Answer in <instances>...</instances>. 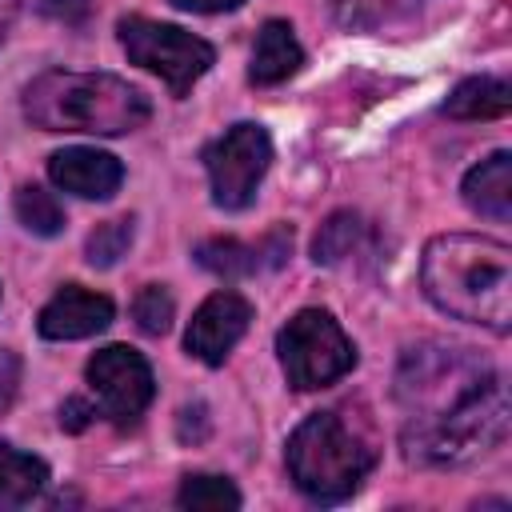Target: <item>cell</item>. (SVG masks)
<instances>
[{
    "label": "cell",
    "instance_id": "cell-1",
    "mask_svg": "<svg viewBox=\"0 0 512 512\" xmlns=\"http://www.w3.org/2000/svg\"><path fill=\"white\" fill-rule=\"evenodd\" d=\"M404 452L424 468H460L488 456L508 432L504 376L472 348L420 344L396 372Z\"/></svg>",
    "mask_w": 512,
    "mask_h": 512
},
{
    "label": "cell",
    "instance_id": "cell-2",
    "mask_svg": "<svg viewBox=\"0 0 512 512\" xmlns=\"http://www.w3.org/2000/svg\"><path fill=\"white\" fill-rule=\"evenodd\" d=\"M420 280L428 300L456 316L508 332L512 324V252L500 240L448 232L424 248Z\"/></svg>",
    "mask_w": 512,
    "mask_h": 512
},
{
    "label": "cell",
    "instance_id": "cell-3",
    "mask_svg": "<svg viewBox=\"0 0 512 512\" xmlns=\"http://www.w3.org/2000/svg\"><path fill=\"white\" fill-rule=\"evenodd\" d=\"M24 116L44 132L120 136L152 116L140 88L108 72H44L24 88Z\"/></svg>",
    "mask_w": 512,
    "mask_h": 512
},
{
    "label": "cell",
    "instance_id": "cell-4",
    "mask_svg": "<svg viewBox=\"0 0 512 512\" xmlns=\"http://www.w3.org/2000/svg\"><path fill=\"white\" fill-rule=\"evenodd\" d=\"M376 464L372 440L340 412H312L288 436V472L316 504L348 500Z\"/></svg>",
    "mask_w": 512,
    "mask_h": 512
},
{
    "label": "cell",
    "instance_id": "cell-5",
    "mask_svg": "<svg viewBox=\"0 0 512 512\" xmlns=\"http://www.w3.org/2000/svg\"><path fill=\"white\" fill-rule=\"evenodd\" d=\"M276 348H280V364H284L288 384L300 388V392L336 384V380L348 376L352 364H356L352 340H348L344 328H340L328 312H320V308L296 312V316L280 328Z\"/></svg>",
    "mask_w": 512,
    "mask_h": 512
},
{
    "label": "cell",
    "instance_id": "cell-6",
    "mask_svg": "<svg viewBox=\"0 0 512 512\" xmlns=\"http://www.w3.org/2000/svg\"><path fill=\"white\" fill-rule=\"evenodd\" d=\"M120 44L132 64L156 72L176 96H184L216 60L208 40H200L176 24H160V20H144V16L120 20Z\"/></svg>",
    "mask_w": 512,
    "mask_h": 512
},
{
    "label": "cell",
    "instance_id": "cell-7",
    "mask_svg": "<svg viewBox=\"0 0 512 512\" xmlns=\"http://www.w3.org/2000/svg\"><path fill=\"white\" fill-rule=\"evenodd\" d=\"M272 160V140L260 124H232L208 152V176H212V200L228 212H240L252 204L256 184L264 180Z\"/></svg>",
    "mask_w": 512,
    "mask_h": 512
},
{
    "label": "cell",
    "instance_id": "cell-8",
    "mask_svg": "<svg viewBox=\"0 0 512 512\" xmlns=\"http://www.w3.org/2000/svg\"><path fill=\"white\" fill-rule=\"evenodd\" d=\"M88 384L100 412L116 424H136L152 400V368L140 352L124 344H108L88 360Z\"/></svg>",
    "mask_w": 512,
    "mask_h": 512
},
{
    "label": "cell",
    "instance_id": "cell-9",
    "mask_svg": "<svg viewBox=\"0 0 512 512\" xmlns=\"http://www.w3.org/2000/svg\"><path fill=\"white\" fill-rule=\"evenodd\" d=\"M248 320H252V304H248L240 292H212V296L196 308L184 344H188V352H192L196 360L220 364V360L236 348V340L248 332Z\"/></svg>",
    "mask_w": 512,
    "mask_h": 512
},
{
    "label": "cell",
    "instance_id": "cell-10",
    "mask_svg": "<svg viewBox=\"0 0 512 512\" xmlns=\"http://www.w3.org/2000/svg\"><path fill=\"white\" fill-rule=\"evenodd\" d=\"M112 300L100 296V292H88L80 284H64L44 308H40V336L48 340H84V336H96L112 324Z\"/></svg>",
    "mask_w": 512,
    "mask_h": 512
},
{
    "label": "cell",
    "instance_id": "cell-11",
    "mask_svg": "<svg viewBox=\"0 0 512 512\" xmlns=\"http://www.w3.org/2000/svg\"><path fill=\"white\" fill-rule=\"evenodd\" d=\"M48 176L56 180V188H64L72 196L108 200L120 188L124 168H120L116 156H108L100 148H64V152H52Z\"/></svg>",
    "mask_w": 512,
    "mask_h": 512
},
{
    "label": "cell",
    "instance_id": "cell-12",
    "mask_svg": "<svg viewBox=\"0 0 512 512\" xmlns=\"http://www.w3.org/2000/svg\"><path fill=\"white\" fill-rule=\"evenodd\" d=\"M292 248V232L288 228H276L268 232L260 244H240L232 236H216V240H204L196 248V260L200 268L224 276V280H236V276H252L260 268H276Z\"/></svg>",
    "mask_w": 512,
    "mask_h": 512
},
{
    "label": "cell",
    "instance_id": "cell-13",
    "mask_svg": "<svg viewBox=\"0 0 512 512\" xmlns=\"http://www.w3.org/2000/svg\"><path fill=\"white\" fill-rule=\"evenodd\" d=\"M464 200L480 216L508 220L512 216V156L508 152H492L488 160H480L464 176Z\"/></svg>",
    "mask_w": 512,
    "mask_h": 512
},
{
    "label": "cell",
    "instance_id": "cell-14",
    "mask_svg": "<svg viewBox=\"0 0 512 512\" xmlns=\"http://www.w3.org/2000/svg\"><path fill=\"white\" fill-rule=\"evenodd\" d=\"M300 64H304V48L292 36V28L284 20H268L256 36V48H252V68H248L252 84H280Z\"/></svg>",
    "mask_w": 512,
    "mask_h": 512
},
{
    "label": "cell",
    "instance_id": "cell-15",
    "mask_svg": "<svg viewBox=\"0 0 512 512\" xmlns=\"http://www.w3.org/2000/svg\"><path fill=\"white\" fill-rule=\"evenodd\" d=\"M508 108H512V88L504 76H472L444 104V112L456 120H496Z\"/></svg>",
    "mask_w": 512,
    "mask_h": 512
},
{
    "label": "cell",
    "instance_id": "cell-16",
    "mask_svg": "<svg viewBox=\"0 0 512 512\" xmlns=\"http://www.w3.org/2000/svg\"><path fill=\"white\" fill-rule=\"evenodd\" d=\"M48 480V468L44 460L12 448V444H0V504L4 508H20L28 504Z\"/></svg>",
    "mask_w": 512,
    "mask_h": 512
},
{
    "label": "cell",
    "instance_id": "cell-17",
    "mask_svg": "<svg viewBox=\"0 0 512 512\" xmlns=\"http://www.w3.org/2000/svg\"><path fill=\"white\" fill-rule=\"evenodd\" d=\"M360 240H364V220L356 212H336L320 224V232L312 240V256H316V264H340L360 248Z\"/></svg>",
    "mask_w": 512,
    "mask_h": 512
},
{
    "label": "cell",
    "instance_id": "cell-18",
    "mask_svg": "<svg viewBox=\"0 0 512 512\" xmlns=\"http://www.w3.org/2000/svg\"><path fill=\"white\" fill-rule=\"evenodd\" d=\"M16 216L28 232L36 236H56L64 228V208L52 192H44L40 184H24L16 188Z\"/></svg>",
    "mask_w": 512,
    "mask_h": 512
},
{
    "label": "cell",
    "instance_id": "cell-19",
    "mask_svg": "<svg viewBox=\"0 0 512 512\" xmlns=\"http://www.w3.org/2000/svg\"><path fill=\"white\" fill-rule=\"evenodd\" d=\"M132 316H136V328L148 332V336H164L172 328V316H176V304L168 296V288L160 284H144L132 300Z\"/></svg>",
    "mask_w": 512,
    "mask_h": 512
},
{
    "label": "cell",
    "instance_id": "cell-20",
    "mask_svg": "<svg viewBox=\"0 0 512 512\" xmlns=\"http://www.w3.org/2000/svg\"><path fill=\"white\" fill-rule=\"evenodd\" d=\"M176 500L184 508H240V492L224 476H188Z\"/></svg>",
    "mask_w": 512,
    "mask_h": 512
},
{
    "label": "cell",
    "instance_id": "cell-21",
    "mask_svg": "<svg viewBox=\"0 0 512 512\" xmlns=\"http://www.w3.org/2000/svg\"><path fill=\"white\" fill-rule=\"evenodd\" d=\"M128 244H132V220H108V224H100L88 236L84 252H88V264L92 268H112L128 252Z\"/></svg>",
    "mask_w": 512,
    "mask_h": 512
},
{
    "label": "cell",
    "instance_id": "cell-22",
    "mask_svg": "<svg viewBox=\"0 0 512 512\" xmlns=\"http://www.w3.org/2000/svg\"><path fill=\"white\" fill-rule=\"evenodd\" d=\"M16 388H20V356L8 352V348H0V412L12 408Z\"/></svg>",
    "mask_w": 512,
    "mask_h": 512
},
{
    "label": "cell",
    "instance_id": "cell-23",
    "mask_svg": "<svg viewBox=\"0 0 512 512\" xmlns=\"http://www.w3.org/2000/svg\"><path fill=\"white\" fill-rule=\"evenodd\" d=\"M92 416H96V408L88 404V400H64V408H60V428H68V432H84L88 424H92Z\"/></svg>",
    "mask_w": 512,
    "mask_h": 512
},
{
    "label": "cell",
    "instance_id": "cell-24",
    "mask_svg": "<svg viewBox=\"0 0 512 512\" xmlns=\"http://www.w3.org/2000/svg\"><path fill=\"white\" fill-rule=\"evenodd\" d=\"M40 8H44L52 20L76 24V20H84V12H88V0H40Z\"/></svg>",
    "mask_w": 512,
    "mask_h": 512
},
{
    "label": "cell",
    "instance_id": "cell-25",
    "mask_svg": "<svg viewBox=\"0 0 512 512\" xmlns=\"http://www.w3.org/2000/svg\"><path fill=\"white\" fill-rule=\"evenodd\" d=\"M172 4L176 8H188V12H232L244 0H172Z\"/></svg>",
    "mask_w": 512,
    "mask_h": 512
},
{
    "label": "cell",
    "instance_id": "cell-26",
    "mask_svg": "<svg viewBox=\"0 0 512 512\" xmlns=\"http://www.w3.org/2000/svg\"><path fill=\"white\" fill-rule=\"evenodd\" d=\"M20 12V0H0V28H8V20Z\"/></svg>",
    "mask_w": 512,
    "mask_h": 512
}]
</instances>
